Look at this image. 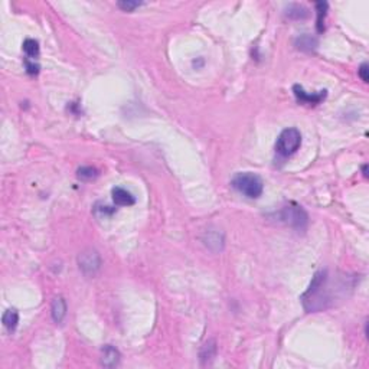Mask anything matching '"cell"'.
<instances>
[{"mask_svg":"<svg viewBox=\"0 0 369 369\" xmlns=\"http://www.w3.org/2000/svg\"><path fill=\"white\" fill-rule=\"evenodd\" d=\"M1 322H3V326L9 330V332H13L16 329V326L19 323V313L16 309H7L4 313H3V317H1Z\"/></svg>","mask_w":369,"mask_h":369,"instance_id":"cell-11","label":"cell"},{"mask_svg":"<svg viewBox=\"0 0 369 369\" xmlns=\"http://www.w3.org/2000/svg\"><path fill=\"white\" fill-rule=\"evenodd\" d=\"M316 10H317V23H316V29L317 32H323L325 30V18L326 12H327V3L326 1H316L314 3Z\"/></svg>","mask_w":369,"mask_h":369,"instance_id":"cell-13","label":"cell"},{"mask_svg":"<svg viewBox=\"0 0 369 369\" xmlns=\"http://www.w3.org/2000/svg\"><path fill=\"white\" fill-rule=\"evenodd\" d=\"M111 196H113L114 203L118 205V206H131V205L136 203V198L133 196V194L129 192L127 189H124V188H120V186L113 188Z\"/></svg>","mask_w":369,"mask_h":369,"instance_id":"cell-7","label":"cell"},{"mask_svg":"<svg viewBox=\"0 0 369 369\" xmlns=\"http://www.w3.org/2000/svg\"><path fill=\"white\" fill-rule=\"evenodd\" d=\"M316 39H313L312 36H302V38H299L297 39V48H300V49H304V51H312L313 48H316Z\"/></svg>","mask_w":369,"mask_h":369,"instance_id":"cell-16","label":"cell"},{"mask_svg":"<svg viewBox=\"0 0 369 369\" xmlns=\"http://www.w3.org/2000/svg\"><path fill=\"white\" fill-rule=\"evenodd\" d=\"M285 15L290 18V19H306L309 16V10L302 6V4H290L287 9H285Z\"/></svg>","mask_w":369,"mask_h":369,"instance_id":"cell-12","label":"cell"},{"mask_svg":"<svg viewBox=\"0 0 369 369\" xmlns=\"http://www.w3.org/2000/svg\"><path fill=\"white\" fill-rule=\"evenodd\" d=\"M300 146H302V133L296 127H290L280 133L276 143V152L283 157H290L300 149Z\"/></svg>","mask_w":369,"mask_h":369,"instance_id":"cell-3","label":"cell"},{"mask_svg":"<svg viewBox=\"0 0 369 369\" xmlns=\"http://www.w3.org/2000/svg\"><path fill=\"white\" fill-rule=\"evenodd\" d=\"M368 64L365 62V64H362V65L359 66V69H358V74H359V77H361V80L364 81V83H368L369 81V75H368Z\"/></svg>","mask_w":369,"mask_h":369,"instance_id":"cell-20","label":"cell"},{"mask_svg":"<svg viewBox=\"0 0 369 369\" xmlns=\"http://www.w3.org/2000/svg\"><path fill=\"white\" fill-rule=\"evenodd\" d=\"M23 52L26 54V57L29 58V59H35L38 55H39V44H38V41H35V39H26L25 42H23Z\"/></svg>","mask_w":369,"mask_h":369,"instance_id":"cell-14","label":"cell"},{"mask_svg":"<svg viewBox=\"0 0 369 369\" xmlns=\"http://www.w3.org/2000/svg\"><path fill=\"white\" fill-rule=\"evenodd\" d=\"M279 218H280V221L285 222L287 225H290L296 229L306 228L307 221H309L306 211L300 205H297L294 202H290L285 206H283V209L279 212Z\"/></svg>","mask_w":369,"mask_h":369,"instance_id":"cell-4","label":"cell"},{"mask_svg":"<svg viewBox=\"0 0 369 369\" xmlns=\"http://www.w3.org/2000/svg\"><path fill=\"white\" fill-rule=\"evenodd\" d=\"M78 267H80V270L87 277L95 276L97 271L101 267V257H100L98 251L94 250V248H87L83 253H80V255H78Z\"/></svg>","mask_w":369,"mask_h":369,"instance_id":"cell-5","label":"cell"},{"mask_svg":"<svg viewBox=\"0 0 369 369\" xmlns=\"http://www.w3.org/2000/svg\"><path fill=\"white\" fill-rule=\"evenodd\" d=\"M51 314L55 323H62L66 316V302L62 296H58L52 300L51 304Z\"/></svg>","mask_w":369,"mask_h":369,"instance_id":"cell-8","label":"cell"},{"mask_svg":"<svg viewBox=\"0 0 369 369\" xmlns=\"http://www.w3.org/2000/svg\"><path fill=\"white\" fill-rule=\"evenodd\" d=\"M25 66H26V72H28L29 75H36V74L39 72V65L35 62V59L26 58V59H25Z\"/></svg>","mask_w":369,"mask_h":369,"instance_id":"cell-19","label":"cell"},{"mask_svg":"<svg viewBox=\"0 0 369 369\" xmlns=\"http://www.w3.org/2000/svg\"><path fill=\"white\" fill-rule=\"evenodd\" d=\"M205 244L208 247H211L212 244H217L218 250H222V247H219V244H224V238L222 235H219V232H208V238L205 239Z\"/></svg>","mask_w":369,"mask_h":369,"instance_id":"cell-17","label":"cell"},{"mask_svg":"<svg viewBox=\"0 0 369 369\" xmlns=\"http://www.w3.org/2000/svg\"><path fill=\"white\" fill-rule=\"evenodd\" d=\"M330 283L327 271H319L314 274L309 288L302 296V303L307 312H322L333 303L332 291L329 290Z\"/></svg>","mask_w":369,"mask_h":369,"instance_id":"cell-1","label":"cell"},{"mask_svg":"<svg viewBox=\"0 0 369 369\" xmlns=\"http://www.w3.org/2000/svg\"><path fill=\"white\" fill-rule=\"evenodd\" d=\"M98 176V170L92 166H83L77 170V177L80 180H92Z\"/></svg>","mask_w":369,"mask_h":369,"instance_id":"cell-15","label":"cell"},{"mask_svg":"<svg viewBox=\"0 0 369 369\" xmlns=\"http://www.w3.org/2000/svg\"><path fill=\"white\" fill-rule=\"evenodd\" d=\"M217 355V342L214 339L205 342V345L200 349V353H199V358L202 361V364H209Z\"/></svg>","mask_w":369,"mask_h":369,"instance_id":"cell-10","label":"cell"},{"mask_svg":"<svg viewBox=\"0 0 369 369\" xmlns=\"http://www.w3.org/2000/svg\"><path fill=\"white\" fill-rule=\"evenodd\" d=\"M231 185L234 189H237L239 194L245 195L250 199H257L262 195L264 191V182L258 174L253 172H239L237 173L232 180Z\"/></svg>","mask_w":369,"mask_h":369,"instance_id":"cell-2","label":"cell"},{"mask_svg":"<svg viewBox=\"0 0 369 369\" xmlns=\"http://www.w3.org/2000/svg\"><path fill=\"white\" fill-rule=\"evenodd\" d=\"M293 92H294V95H296V98H297L299 103L307 104V106H317V104H320V103L326 98V95H327V91H326V89H323V91H317V92H313V94H309V92H306L300 85H294V87H293Z\"/></svg>","mask_w":369,"mask_h":369,"instance_id":"cell-6","label":"cell"},{"mask_svg":"<svg viewBox=\"0 0 369 369\" xmlns=\"http://www.w3.org/2000/svg\"><path fill=\"white\" fill-rule=\"evenodd\" d=\"M362 169H364V176H365V177H368V166H367V165H364V168H362Z\"/></svg>","mask_w":369,"mask_h":369,"instance_id":"cell-21","label":"cell"},{"mask_svg":"<svg viewBox=\"0 0 369 369\" xmlns=\"http://www.w3.org/2000/svg\"><path fill=\"white\" fill-rule=\"evenodd\" d=\"M142 3L140 1H131V0H121V1H118L117 3V6L121 9V10H124V12H133L136 7H139Z\"/></svg>","mask_w":369,"mask_h":369,"instance_id":"cell-18","label":"cell"},{"mask_svg":"<svg viewBox=\"0 0 369 369\" xmlns=\"http://www.w3.org/2000/svg\"><path fill=\"white\" fill-rule=\"evenodd\" d=\"M120 362V352L111 345H106L103 347V358H101V365L106 368H114Z\"/></svg>","mask_w":369,"mask_h":369,"instance_id":"cell-9","label":"cell"}]
</instances>
